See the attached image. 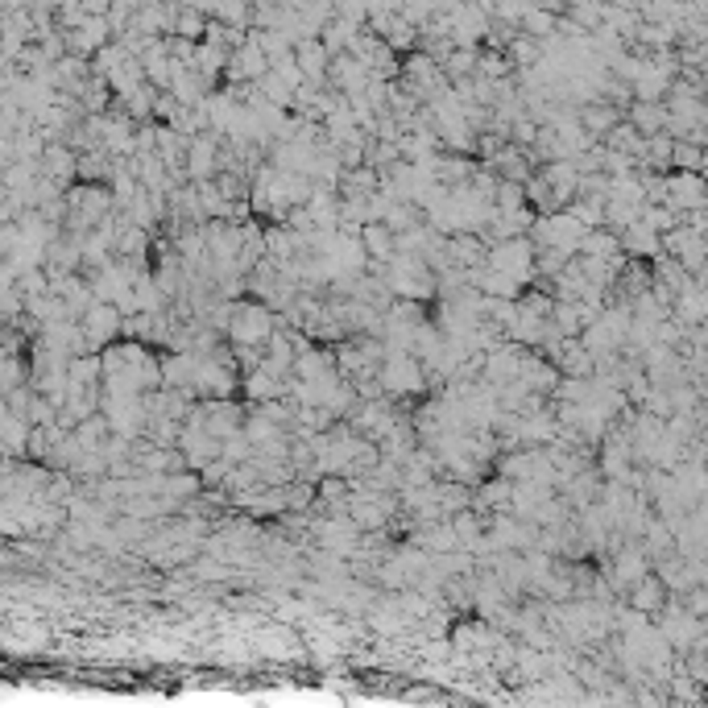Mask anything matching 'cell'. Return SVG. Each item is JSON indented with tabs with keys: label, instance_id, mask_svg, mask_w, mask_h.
<instances>
[{
	"label": "cell",
	"instance_id": "6da1fadb",
	"mask_svg": "<svg viewBox=\"0 0 708 708\" xmlns=\"http://www.w3.org/2000/svg\"><path fill=\"white\" fill-rule=\"evenodd\" d=\"M617 125H622V117H617V109H613L609 100H589L576 117V129L589 133V137H609Z\"/></svg>",
	"mask_w": 708,
	"mask_h": 708
},
{
	"label": "cell",
	"instance_id": "277c9868",
	"mask_svg": "<svg viewBox=\"0 0 708 708\" xmlns=\"http://www.w3.org/2000/svg\"><path fill=\"white\" fill-rule=\"evenodd\" d=\"M505 59H510V67H535V62H543V46L535 42V37L518 34L510 46H505Z\"/></svg>",
	"mask_w": 708,
	"mask_h": 708
},
{
	"label": "cell",
	"instance_id": "5b68a950",
	"mask_svg": "<svg viewBox=\"0 0 708 708\" xmlns=\"http://www.w3.org/2000/svg\"><path fill=\"white\" fill-rule=\"evenodd\" d=\"M199 485H204L199 477H174V480H166V493H174V497H195Z\"/></svg>",
	"mask_w": 708,
	"mask_h": 708
},
{
	"label": "cell",
	"instance_id": "7a4b0ae2",
	"mask_svg": "<svg viewBox=\"0 0 708 708\" xmlns=\"http://www.w3.org/2000/svg\"><path fill=\"white\" fill-rule=\"evenodd\" d=\"M357 240L365 245V253L373 257V265H385L390 257H394V232L385 229V224H365Z\"/></svg>",
	"mask_w": 708,
	"mask_h": 708
},
{
	"label": "cell",
	"instance_id": "3957f363",
	"mask_svg": "<svg viewBox=\"0 0 708 708\" xmlns=\"http://www.w3.org/2000/svg\"><path fill=\"white\" fill-rule=\"evenodd\" d=\"M207 12L204 9H179L174 12V29H179V42H187V46H191V42H199V37L207 34Z\"/></svg>",
	"mask_w": 708,
	"mask_h": 708
}]
</instances>
